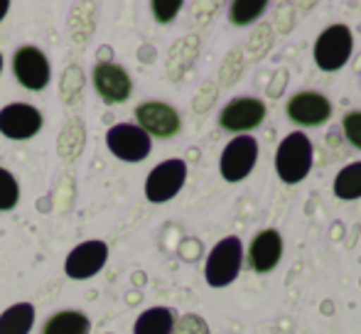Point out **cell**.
Masks as SVG:
<instances>
[{
	"mask_svg": "<svg viewBox=\"0 0 361 334\" xmlns=\"http://www.w3.org/2000/svg\"><path fill=\"white\" fill-rule=\"evenodd\" d=\"M312 170V143L305 133H290L276 153V172L286 185H298Z\"/></svg>",
	"mask_w": 361,
	"mask_h": 334,
	"instance_id": "6da1fadb",
	"label": "cell"
},
{
	"mask_svg": "<svg viewBox=\"0 0 361 334\" xmlns=\"http://www.w3.org/2000/svg\"><path fill=\"white\" fill-rule=\"evenodd\" d=\"M243 261V244L238 236H226L212 249L204 266V278L212 287H226L238 278Z\"/></svg>",
	"mask_w": 361,
	"mask_h": 334,
	"instance_id": "7a4b0ae2",
	"label": "cell"
},
{
	"mask_svg": "<svg viewBox=\"0 0 361 334\" xmlns=\"http://www.w3.org/2000/svg\"><path fill=\"white\" fill-rule=\"evenodd\" d=\"M354 49L352 30L347 25H329L314 42V64L322 72H339L349 62Z\"/></svg>",
	"mask_w": 361,
	"mask_h": 334,
	"instance_id": "3957f363",
	"label": "cell"
},
{
	"mask_svg": "<svg viewBox=\"0 0 361 334\" xmlns=\"http://www.w3.org/2000/svg\"><path fill=\"white\" fill-rule=\"evenodd\" d=\"M187 180V163L180 158L165 160V163L155 165L145 180V197L152 204H162L170 202L172 197L180 194Z\"/></svg>",
	"mask_w": 361,
	"mask_h": 334,
	"instance_id": "277c9868",
	"label": "cell"
},
{
	"mask_svg": "<svg viewBox=\"0 0 361 334\" xmlns=\"http://www.w3.org/2000/svg\"><path fill=\"white\" fill-rule=\"evenodd\" d=\"M258 160V140L253 135H238L224 148L219 170L226 182H241L253 172Z\"/></svg>",
	"mask_w": 361,
	"mask_h": 334,
	"instance_id": "5b68a950",
	"label": "cell"
},
{
	"mask_svg": "<svg viewBox=\"0 0 361 334\" xmlns=\"http://www.w3.org/2000/svg\"><path fill=\"white\" fill-rule=\"evenodd\" d=\"M106 145L109 150L123 163H140L150 155L152 143L150 135L140 130L133 123H118L106 133Z\"/></svg>",
	"mask_w": 361,
	"mask_h": 334,
	"instance_id": "8992f818",
	"label": "cell"
},
{
	"mask_svg": "<svg viewBox=\"0 0 361 334\" xmlns=\"http://www.w3.org/2000/svg\"><path fill=\"white\" fill-rule=\"evenodd\" d=\"M266 118V104L253 96H241V99L228 101L219 113V125L231 133H243V130H253L263 123Z\"/></svg>",
	"mask_w": 361,
	"mask_h": 334,
	"instance_id": "52a82bcc",
	"label": "cell"
},
{
	"mask_svg": "<svg viewBox=\"0 0 361 334\" xmlns=\"http://www.w3.org/2000/svg\"><path fill=\"white\" fill-rule=\"evenodd\" d=\"M135 118H138V128L145 130L147 135L155 138H172L180 133L182 118L170 104L162 101H145L135 109Z\"/></svg>",
	"mask_w": 361,
	"mask_h": 334,
	"instance_id": "ba28073f",
	"label": "cell"
},
{
	"mask_svg": "<svg viewBox=\"0 0 361 334\" xmlns=\"http://www.w3.org/2000/svg\"><path fill=\"white\" fill-rule=\"evenodd\" d=\"M13 72L27 91H42L49 84V59L44 57L42 49L25 44L15 52Z\"/></svg>",
	"mask_w": 361,
	"mask_h": 334,
	"instance_id": "9c48e42d",
	"label": "cell"
},
{
	"mask_svg": "<svg viewBox=\"0 0 361 334\" xmlns=\"http://www.w3.org/2000/svg\"><path fill=\"white\" fill-rule=\"evenodd\" d=\"M288 118L305 128L312 125H322L332 118V104L324 94L317 91H300L288 101Z\"/></svg>",
	"mask_w": 361,
	"mask_h": 334,
	"instance_id": "30bf717a",
	"label": "cell"
},
{
	"mask_svg": "<svg viewBox=\"0 0 361 334\" xmlns=\"http://www.w3.org/2000/svg\"><path fill=\"white\" fill-rule=\"evenodd\" d=\"M42 128V113L30 104H10L0 109V133L10 140H27Z\"/></svg>",
	"mask_w": 361,
	"mask_h": 334,
	"instance_id": "8fae6325",
	"label": "cell"
},
{
	"mask_svg": "<svg viewBox=\"0 0 361 334\" xmlns=\"http://www.w3.org/2000/svg\"><path fill=\"white\" fill-rule=\"evenodd\" d=\"M94 86L104 104H123L133 94L128 72L114 62H101L94 67Z\"/></svg>",
	"mask_w": 361,
	"mask_h": 334,
	"instance_id": "7c38bea8",
	"label": "cell"
},
{
	"mask_svg": "<svg viewBox=\"0 0 361 334\" xmlns=\"http://www.w3.org/2000/svg\"><path fill=\"white\" fill-rule=\"evenodd\" d=\"M109 261V246L104 241H84L69 253L64 261V273L72 280H86V278L96 276Z\"/></svg>",
	"mask_w": 361,
	"mask_h": 334,
	"instance_id": "4fadbf2b",
	"label": "cell"
},
{
	"mask_svg": "<svg viewBox=\"0 0 361 334\" xmlns=\"http://www.w3.org/2000/svg\"><path fill=\"white\" fill-rule=\"evenodd\" d=\"M251 268L256 273H271L283 258V236L276 229H266L251 241L248 249Z\"/></svg>",
	"mask_w": 361,
	"mask_h": 334,
	"instance_id": "5bb4252c",
	"label": "cell"
},
{
	"mask_svg": "<svg viewBox=\"0 0 361 334\" xmlns=\"http://www.w3.org/2000/svg\"><path fill=\"white\" fill-rule=\"evenodd\" d=\"M175 312L170 307H150L135 320L133 334H172Z\"/></svg>",
	"mask_w": 361,
	"mask_h": 334,
	"instance_id": "9a60e30c",
	"label": "cell"
},
{
	"mask_svg": "<svg viewBox=\"0 0 361 334\" xmlns=\"http://www.w3.org/2000/svg\"><path fill=\"white\" fill-rule=\"evenodd\" d=\"M35 325V307L30 302H18L0 315V334H30Z\"/></svg>",
	"mask_w": 361,
	"mask_h": 334,
	"instance_id": "2e32d148",
	"label": "cell"
},
{
	"mask_svg": "<svg viewBox=\"0 0 361 334\" xmlns=\"http://www.w3.org/2000/svg\"><path fill=\"white\" fill-rule=\"evenodd\" d=\"M91 322L86 315L76 310H64L57 312L47 320V325L42 327V334H89Z\"/></svg>",
	"mask_w": 361,
	"mask_h": 334,
	"instance_id": "e0dca14e",
	"label": "cell"
},
{
	"mask_svg": "<svg viewBox=\"0 0 361 334\" xmlns=\"http://www.w3.org/2000/svg\"><path fill=\"white\" fill-rule=\"evenodd\" d=\"M334 194L344 202L361 199V160L339 170V175L334 177Z\"/></svg>",
	"mask_w": 361,
	"mask_h": 334,
	"instance_id": "ac0fdd59",
	"label": "cell"
},
{
	"mask_svg": "<svg viewBox=\"0 0 361 334\" xmlns=\"http://www.w3.org/2000/svg\"><path fill=\"white\" fill-rule=\"evenodd\" d=\"M268 10V3L266 0H236V3H231V8H228V20H231V25H248L253 23V20H258L263 13Z\"/></svg>",
	"mask_w": 361,
	"mask_h": 334,
	"instance_id": "d6986e66",
	"label": "cell"
},
{
	"mask_svg": "<svg viewBox=\"0 0 361 334\" xmlns=\"http://www.w3.org/2000/svg\"><path fill=\"white\" fill-rule=\"evenodd\" d=\"M20 202V187L18 180L10 175L5 167H0V211L15 209Z\"/></svg>",
	"mask_w": 361,
	"mask_h": 334,
	"instance_id": "ffe728a7",
	"label": "cell"
},
{
	"mask_svg": "<svg viewBox=\"0 0 361 334\" xmlns=\"http://www.w3.org/2000/svg\"><path fill=\"white\" fill-rule=\"evenodd\" d=\"M172 334H212L209 325L200 315H182L172 327Z\"/></svg>",
	"mask_w": 361,
	"mask_h": 334,
	"instance_id": "44dd1931",
	"label": "cell"
},
{
	"mask_svg": "<svg viewBox=\"0 0 361 334\" xmlns=\"http://www.w3.org/2000/svg\"><path fill=\"white\" fill-rule=\"evenodd\" d=\"M342 130H344V138L357 150H361V111H349V113H344Z\"/></svg>",
	"mask_w": 361,
	"mask_h": 334,
	"instance_id": "7402d4cb",
	"label": "cell"
},
{
	"mask_svg": "<svg viewBox=\"0 0 361 334\" xmlns=\"http://www.w3.org/2000/svg\"><path fill=\"white\" fill-rule=\"evenodd\" d=\"M150 8L157 23H172L182 10V0H152Z\"/></svg>",
	"mask_w": 361,
	"mask_h": 334,
	"instance_id": "603a6c76",
	"label": "cell"
},
{
	"mask_svg": "<svg viewBox=\"0 0 361 334\" xmlns=\"http://www.w3.org/2000/svg\"><path fill=\"white\" fill-rule=\"evenodd\" d=\"M8 10H10V3H8V0H0V23H3V18L8 15Z\"/></svg>",
	"mask_w": 361,
	"mask_h": 334,
	"instance_id": "cb8c5ba5",
	"label": "cell"
},
{
	"mask_svg": "<svg viewBox=\"0 0 361 334\" xmlns=\"http://www.w3.org/2000/svg\"><path fill=\"white\" fill-rule=\"evenodd\" d=\"M0 72H3V54H0Z\"/></svg>",
	"mask_w": 361,
	"mask_h": 334,
	"instance_id": "d4e9b609",
	"label": "cell"
}]
</instances>
